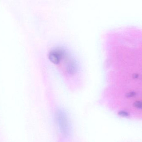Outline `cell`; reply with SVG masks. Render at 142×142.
<instances>
[{"label": "cell", "mask_w": 142, "mask_h": 142, "mask_svg": "<svg viewBox=\"0 0 142 142\" xmlns=\"http://www.w3.org/2000/svg\"><path fill=\"white\" fill-rule=\"evenodd\" d=\"M56 119L60 131L64 135H68L70 128L68 118L65 113L61 110H59L56 113Z\"/></svg>", "instance_id": "1"}, {"label": "cell", "mask_w": 142, "mask_h": 142, "mask_svg": "<svg viewBox=\"0 0 142 142\" xmlns=\"http://www.w3.org/2000/svg\"><path fill=\"white\" fill-rule=\"evenodd\" d=\"M65 56V51L62 48L58 47L51 50L49 53V59L53 63L59 64Z\"/></svg>", "instance_id": "2"}, {"label": "cell", "mask_w": 142, "mask_h": 142, "mask_svg": "<svg viewBox=\"0 0 142 142\" xmlns=\"http://www.w3.org/2000/svg\"><path fill=\"white\" fill-rule=\"evenodd\" d=\"M66 69L68 73L71 74L74 73L76 70V66L75 63L72 61L69 62L67 64Z\"/></svg>", "instance_id": "3"}]
</instances>
